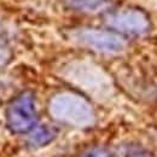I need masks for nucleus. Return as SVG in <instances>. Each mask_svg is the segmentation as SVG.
Wrapping results in <instances>:
<instances>
[{
	"mask_svg": "<svg viewBox=\"0 0 157 157\" xmlns=\"http://www.w3.org/2000/svg\"><path fill=\"white\" fill-rule=\"evenodd\" d=\"M6 123L13 133H27L36 123V110L34 97L24 92L13 99L6 110Z\"/></svg>",
	"mask_w": 157,
	"mask_h": 157,
	"instance_id": "nucleus-2",
	"label": "nucleus"
},
{
	"mask_svg": "<svg viewBox=\"0 0 157 157\" xmlns=\"http://www.w3.org/2000/svg\"><path fill=\"white\" fill-rule=\"evenodd\" d=\"M80 157H114V155L110 151H108L106 149L96 147V149H92V150L85 152L82 156Z\"/></svg>",
	"mask_w": 157,
	"mask_h": 157,
	"instance_id": "nucleus-7",
	"label": "nucleus"
},
{
	"mask_svg": "<svg viewBox=\"0 0 157 157\" xmlns=\"http://www.w3.org/2000/svg\"><path fill=\"white\" fill-rule=\"evenodd\" d=\"M55 138V132L48 127H40L35 129L29 137V145L33 147H40L48 144Z\"/></svg>",
	"mask_w": 157,
	"mask_h": 157,
	"instance_id": "nucleus-6",
	"label": "nucleus"
},
{
	"mask_svg": "<svg viewBox=\"0 0 157 157\" xmlns=\"http://www.w3.org/2000/svg\"><path fill=\"white\" fill-rule=\"evenodd\" d=\"M65 5L78 11L87 13H97L110 6V0H62Z\"/></svg>",
	"mask_w": 157,
	"mask_h": 157,
	"instance_id": "nucleus-5",
	"label": "nucleus"
},
{
	"mask_svg": "<svg viewBox=\"0 0 157 157\" xmlns=\"http://www.w3.org/2000/svg\"><path fill=\"white\" fill-rule=\"evenodd\" d=\"M10 57H11V52H10L9 47L0 40V65L6 64Z\"/></svg>",
	"mask_w": 157,
	"mask_h": 157,
	"instance_id": "nucleus-8",
	"label": "nucleus"
},
{
	"mask_svg": "<svg viewBox=\"0 0 157 157\" xmlns=\"http://www.w3.org/2000/svg\"><path fill=\"white\" fill-rule=\"evenodd\" d=\"M71 38L78 45L100 53L115 55L122 52L126 47L124 40L122 38H120L114 33H109L99 29H90V28L78 29L73 32Z\"/></svg>",
	"mask_w": 157,
	"mask_h": 157,
	"instance_id": "nucleus-3",
	"label": "nucleus"
},
{
	"mask_svg": "<svg viewBox=\"0 0 157 157\" xmlns=\"http://www.w3.org/2000/svg\"><path fill=\"white\" fill-rule=\"evenodd\" d=\"M48 110L55 120L78 128L90 127L96 120L92 105L83 97L70 92L58 93L52 97Z\"/></svg>",
	"mask_w": 157,
	"mask_h": 157,
	"instance_id": "nucleus-1",
	"label": "nucleus"
},
{
	"mask_svg": "<svg viewBox=\"0 0 157 157\" xmlns=\"http://www.w3.org/2000/svg\"><path fill=\"white\" fill-rule=\"evenodd\" d=\"M105 22L109 27L114 28L115 30L127 34H143L150 27V22L145 13L139 10L132 9L110 13L106 16Z\"/></svg>",
	"mask_w": 157,
	"mask_h": 157,
	"instance_id": "nucleus-4",
	"label": "nucleus"
}]
</instances>
